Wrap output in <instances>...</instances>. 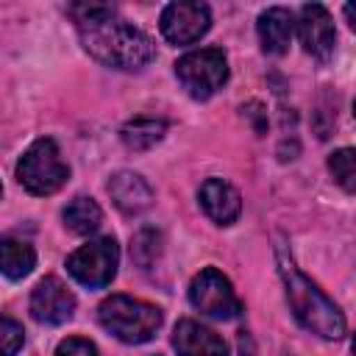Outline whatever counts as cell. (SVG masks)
I'll return each mask as SVG.
<instances>
[{
  "label": "cell",
  "instance_id": "7a4b0ae2",
  "mask_svg": "<svg viewBox=\"0 0 356 356\" xmlns=\"http://www.w3.org/2000/svg\"><path fill=\"white\" fill-rule=\"evenodd\" d=\"M278 273L284 278V289H286V300L289 309L295 314V320L317 334L320 339H342L345 337V314L339 312V306L323 295V289H317V284H312L289 259H278Z\"/></svg>",
  "mask_w": 356,
  "mask_h": 356
},
{
  "label": "cell",
  "instance_id": "9a60e30c",
  "mask_svg": "<svg viewBox=\"0 0 356 356\" xmlns=\"http://www.w3.org/2000/svg\"><path fill=\"white\" fill-rule=\"evenodd\" d=\"M167 131V122L164 120H153V117H134L131 122L122 125L120 136L125 142V147L131 150H150L156 142H161Z\"/></svg>",
  "mask_w": 356,
  "mask_h": 356
},
{
  "label": "cell",
  "instance_id": "2e32d148",
  "mask_svg": "<svg viewBox=\"0 0 356 356\" xmlns=\"http://www.w3.org/2000/svg\"><path fill=\"white\" fill-rule=\"evenodd\" d=\"M100 222H103V211H100V206L92 197L81 195V197L70 200V206L64 209V225L72 234H81V236L95 234L100 228Z\"/></svg>",
  "mask_w": 356,
  "mask_h": 356
},
{
  "label": "cell",
  "instance_id": "5b68a950",
  "mask_svg": "<svg viewBox=\"0 0 356 356\" xmlns=\"http://www.w3.org/2000/svg\"><path fill=\"white\" fill-rule=\"evenodd\" d=\"M175 75L195 100H209L228 81V58L217 47L192 50L178 58Z\"/></svg>",
  "mask_w": 356,
  "mask_h": 356
},
{
  "label": "cell",
  "instance_id": "ac0fdd59",
  "mask_svg": "<svg viewBox=\"0 0 356 356\" xmlns=\"http://www.w3.org/2000/svg\"><path fill=\"white\" fill-rule=\"evenodd\" d=\"M328 170L345 192H356V147H339L328 156Z\"/></svg>",
  "mask_w": 356,
  "mask_h": 356
},
{
  "label": "cell",
  "instance_id": "7c38bea8",
  "mask_svg": "<svg viewBox=\"0 0 356 356\" xmlns=\"http://www.w3.org/2000/svg\"><path fill=\"white\" fill-rule=\"evenodd\" d=\"M108 195L114 200V206L122 211V214H142L145 209H150L153 203V189L150 184L139 175V172H131V170H120L111 175L108 181Z\"/></svg>",
  "mask_w": 356,
  "mask_h": 356
},
{
  "label": "cell",
  "instance_id": "3957f363",
  "mask_svg": "<svg viewBox=\"0 0 356 356\" xmlns=\"http://www.w3.org/2000/svg\"><path fill=\"white\" fill-rule=\"evenodd\" d=\"M100 325L128 345H142L153 339V334L161 328V309L153 303H145L131 295H111L97 309Z\"/></svg>",
  "mask_w": 356,
  "mask_h": 356
},
{
  "label": "cell",
  "instance_id": "8992f818",
  "mask_svg": "<svg viewBox=\"0 0 356 356\" xmlns=\"http://www.w3.org/2000/svg\"><path fill=\"white\" fill-rule=\"evenodd\" d=\"M117 264H120V248H117L114 236L92 239V242L81 245L75 253H70V259H67L70 275L89 289L108 286L117 275Z\"/></svg>",
  "mask_w": 356,
  "mask_h": 356
},
{
  "label": "cell",
  "instance_id": "d6986e66",
  "mask_svg": "<svg viewBox=\"0 0 356 356\" xmlns=\"http://www.w3.org/2000/svg\"><path fill=\"white\" fill-rule=\"evenodd\" d=\"M159 253H161V236H159V231L142 228V231L131 239V259H134L139 267H150Z\"/></svg>",
  "mask_w": 356,
  "mask_h": 356
},
{
  "label": "cell",
  "instance_id": "7402d4cb",
  "mask_svg": "<svg viewBox=\"0 0 356 356\" xmlns=\"http://www.w3.org/2000/svg\"><path fill=\"white\" fill-rule=\"evenodd\" d=\"M345 17H348L350 28L356 31V3H348V6H345Z\"/></svg>",
  "mask_w": 356,
  "mask_h": 356
},
{
  "label": "cell",
  "instance_id": "603a6c76",
  "mask_svg": "<svg viewBox=\"0 0 356 356\" xmlns=\"http://www.w3.org/2000/svg\"><path fill=\"white\" fill-rule=\"evenodd\" d=\"M353 120H356V103H353Z\"/></svg>",
  "mask_w": 356,
  "mask_h": 356
},
{
  "label": "cell",
  "instance_id": "5bb4252c",
  "mask_svg": "<svg viewBox=\"0 0 356 356\" xmlns=\"http://www.w3.org/2000/svg\"><path fill=\"white\" fill-rule=\"evenodd\" d=\"M200 206L217 225H231L242 211V197L228 181L209 178L200 186Z\"/></svg>",
  "mask_w": 356,
  "mask_h": 356
},
{
  "label": "cell",
  "instance_id": "4fadbf2b",
  "mask_svg": "<svg viewBox=\"0 0 356 356\" xmlns=\"http://www.w3.org/2000/svg\"><path fill=\"white\" fill-rule=\"evenodd\" d=\"M256 31H259V42H261V50L264 53L284 56L289 50V42H292L295 17L284 6H273V8H267V11L259 14Z\"/></svg>",
  "mask_w": 356,
  "mask_h": 356
},
{
  "label": "cell",
  "instance_id": "ba28073f",
  "mask_svg": "<svg viewBox=\"0 0 356 356\" xmlns=\"http://www.w3.org/2000/svg\"><path fill=\"white\" fill-rule=\"evenodd\" d=\"M211 25V11L206 3H170L161 11V33L172 44H192L197 42Z\"/></svg>",
  "mask_w": 356,
  "mask_h": 356
},
{
  "label": "cell",
  "instance_id": "44dd1931",
  "mask_svg": "<svg viewBox=\"0 0 356 356\" xmlns=\"http://www.w3.org/2000/svg\"><path fill=\"white\" fill-rule=\"evenodd\" d=\"M56 356H100V353H97V348L89 339H83V337H67V339L58 342Z\"/></svg>",
  "mask_w": 356,
  "mask_h": 356
},
{
  "label": "cell",
  "instance_id": "8fae6325",
  "mask_svg": "<svg viewBox=\"0 0 356 356\" xmlns=\"http://www.w3.org/2000/svg\"><path fill=\"white\" fill-rule=\"evenodd\" d=\"M172 348L178 350V356H228V345L222 342V337L195 320H181L175 325Z\"/></svg>",
  "mask_w": 356,
  "mask_h": 356
},
{
  "label": "cell",
  "instance_id": "9c48e42d",
  "mask_svg": "<svg viewBox=\"0 0 356 356\" xmlns=\"http://www.w3.org/2000/svg\"><path fill=\"white\" fill-rule=\"evenodd\" d=\"M75 312V295L56 275H44L31 292V314L39 323L61 325Z\"/></svg>",
  "mask_w": 356,
  "mask_h": 356
},
{
  "label": "cell",
  "instance_id": "30bf717a",
  "mask_svg": "<svg viewBox=\"0 0 356 356\" xmlns=\"http://www.w3.org/2000/svg\"><path fill=\"white\" fill-rule=\"evenodd\" d=\"M295 25H298V36H300V44L306 47V53H312L314 58H328L334 53L337 31H334V19L325 6L306 3L298 14Z\"/></svg>",
  "mask_w": 356,
  "mask_h": 356
},
{
  "label": "cell",
  "instance_id": "277c9868",
  "mask_svg": "<svg viewBox=\"0 0 356 356\" xmlns=\"http://www.w3.org/2000/svg\"><path fill=\"white\" fill-rule=\"evenodd\" d=\"M17 178L31 195H53L67 184L70 167L64 164L58 145L44 136V139H36L22 153L17 164Z\"/></svg>",
  "mask_w": 356,
  "mask_h": 356
},
{
  "label": "cell",
  "instance_id": "e0dca14e",
  "mask_svg": "<svg viewBox=\"0 0 356 356\" xmlns=\"http://www.w3.org/2000/svg\"><path fill=\"white\" fill-rule=\"evenodd\" d=\"M36 264V253L28 242H19V239H3V273L6 278L17 281V278H25Z\"/></svg>",
  "mask_w": 356,
  "mask_h": 356
},
{
  "label": "cell",
  "instance_id": "52a82bcc",
  "mask_svg": "<svg viewBox=\"0 0 356 356\" xmlns=\"http://www.w3.org/2000/svg\"><path fill=\"white\" fill-rule=\"evenodd\" d=\"M189 300L197 312L217 317V320H234L242 314V300L236 298L231 281L217 267H206L192 278Z\"/></svg>",
  "mask_w": 356,
  "mask_h": 356
},
{
  "label": "cell",
  "instance_id": "ffe728a7",
  "mask_svg": "<svg viewBox=\"0 0 356 356\" xmlns=\"http://www.w3.org/2000/svg\"><path fill=\"white\" fill-rule=\"evenodd\" d=\"M0 348H3V356H14L19 348H22V342H25V331H22V325L17 323V320H11V317H3V323H0Z\"/></svg>",
  "mask_w": 356,
  "mask_h": 356
},
{
  "label": "cell",
  "instance_id": "6da1fadb",
  "mask_svg": "<svg viewBox=\"0 0 356 356\" xmlns=\"http://www.w3.org/2000/svg\"><path fill=\"white\" fill-rule=\"evenodd\" d=\"M81 42L92 58L114 70H142L153 58V39L120 19L111 6H72L70 8Z\"/></svg>",
  "mask_w": 356,
  "mask_h": 356
}]
</instances>
